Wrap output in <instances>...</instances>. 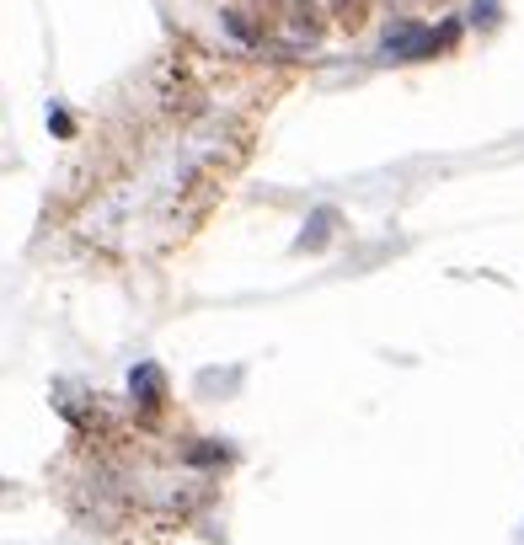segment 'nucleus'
Wrapping results in <instances>:
<instances>
[{"label":"nucleus","mask_w":524,"mask_h":545,"mask_svg":"<svg viewBox=\"0 0 524 545\" xmlns=\"http://www.w3.org/2000/svg\"><path fill=\"white\" fill-rule=\"evenodd\" d=\"M289 22H295L305 38H316V33H321V11L311 6V0H295V6H289Z\"/></svg>","instance_id":"obj_3"},{"label":"nucleus","mask_w":524,"mask_h":545,"mask_svg":"<svg viewBox=\"0 0 524 545\" xmlns=\"http://www.w3.org/2000/svg\"><path fill=\"white\" fill-rule=\"evenodd\" d=\"M439 49V38L428 27H402V33L385 38V59H428Z\"/></svg>","instance_id":"obj_1"},{"label":"nucleus","mask_w":524,"mask_h":545,"mask_svg":"<svg viewBox=\"0 0 524 545\" xmlns=\"http://www.w3.org/2000/svg\"><path fill=\"white\" fill-rule=\"evenodd\" d=\"M332 11H337V22H343L348 33H359L364 17H369V0H332Z\"/></svg>","instance_id":"obj_2"},{"label":"nucleus","mask_w":524,"mask_h":545,"mask_svg":"<svg viewBox=\"0 0 524 545\" xmlns=\"http://www.w3.org/2000/svg\"><path fill=\"white\" fill-rule=\"evenodd\" d=\"M134 391L145 396V407H161V375L156 369H140V375H134Z\"/></svg>","instance_id":"obj_4"}]
</instances>
